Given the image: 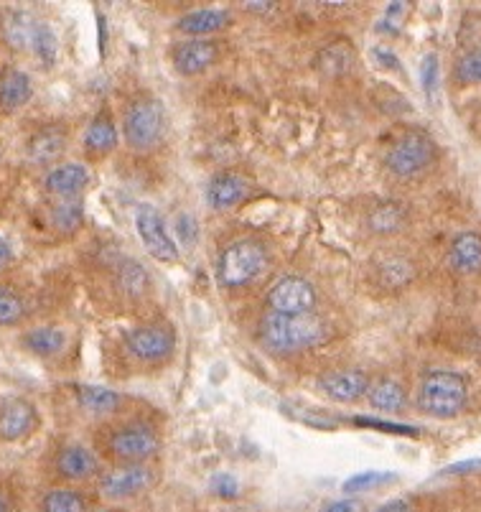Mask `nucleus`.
I'll use <instances>...</instances> for the list:
<instances>
[{
  "label": "nucleus",
  "instance_id": "nucleus-1",
  "mask_svg": "<svg viewBox=\"0 0 481 512\" xmlns=\"http://www.w3.org/2000/svg\"><path fill=\"white\" fill-rule=\"evenodd\" d=\"M258 334L265 347L280 352V355H288V352H301V349L326 342L329 327L324 319L314 314H265L260 319Z\"/></svg>",
  "mask_w": 481,
  "mask_h": 512
},
{
  "label": "nucleus",
  "instance_id": "nucleus-2",
  "mask_svg": "<svg viewBox=\"0 0 481 512\" xmlns=\"http://www.w3.org/2000/svg\"><path fill=\"white\" fill-rule=\"evenodd\" d=\"M270 255L258 240H235L219 253L217 281L224 288H242L268 271Z\"/></svg>",
  "mask_w": 481,
  "mask_h": 512
},
{
  "label": "nucleus",
  "instance_id": "nucleus-3",
  "mask_svg": "<svg viewBox=\"0 0 481 512\" xmlns=\"http://www.w3.org/2000/svg\"><path fill=\"white\" fill-rule=\"evenodd\" d=\"M166 133V107L153 95L135 97L123 115V138L133 151H151Z\"/></svg>",
  "mask_w": 481,
  "mask_h": 512
},
{
  "label": "nucleus",
  "instance_id": "nucleus-4",
  "mask_svg": "<svg viewBox=\"0 0 481 512\" xmlns=\"http://www.w3.org/2000/svg\"><path fill=\"white\" fill-rule=\"evenodd\" d=\"M466 398H469V385L459 372L433 370L420 383V408L436 418L456 416L466 406Z\"/></svg>",
  "mask_w": 481,
  "mask_h": 512
},
{
  "label": "nucleus",
  "instance_id": "nucleus-5",
  "mask_svg": "<svg viewBox=\"0 0 481 512\" xmlns=\"http://www.w3.org/2000/svg\"><path fill=\"white\" fill-rule=\"evenodd\" d=\"M436 156H438V148L428 133L408 130V133L398 136L390 146H387L385 166L390 174L400 176V179H413V176L431 169Z\"/></svg>",
  "mask_w": 481,
  "mask_h": 512
},
{
  "label": "nucleus",
  "instance_id": "nucleus-6",
  "mask_svg": "<svg viewBox=\"0 0 481 512\" xmlns=\"http://www.w3.org/2000/svg\"><path fill=\"white\" fill-rule=\"evenodd\" d=\"M125 347L138 362H163L174 355L176 332L166 321L140 324L125 334Z\"/></svg>",
  "mask_w": 481,
  "mask_h": 512
},
{
  "label": "nucleus",
  "instance_id": "nucleus-7",
  "mask_svg": "<svg viewBox=\"0 0 481 512\" xmlns=\"http://www.w3.org/2000/svg\"><path fill=\"white\" fill-rule=\"evenodd\" d=\"M135 230H138V237L143 242V248L148 250V255H153L161 263L179 260V248H176L174 237L168 232L163 214L153 204H140L135 209Z\"/></svg>",
  "mask_w": 481,
  "mask_h": 512
},
{
  "label": "nucleus",
  "instance_id": "nucleus-8",
  "mask_svg": "<svg viewBox=\"0 0 481 512\" xmlns=\"http://www.w3.org/2000/svg\"><path fill=\"white\" fill-rule=\"evenodd\" d=\"M270 314H311L316 306V288L301 276L280 278L265 296Z\"/></svg>",
  "mask_w": 481,
  "mask_h": 512
},
{
  "label": "nucleus",
  "instance_id": "nucleus-9",
  "mask_svg": "<svg viewBox=\"0 0 481 512\" xmlns=\"http://www.w3.org/2000/svg\"><path fill=\"white\" fill-rule=\"evenodd\" d=\"M153 479H156V474L148 464H120V467H112L110 472L102 474L100 492L107 500H130V497L146 492Z\"/></svg>",
  "mask_w": 481,
  "mask_h": 512
},
{
  "label": "nucleus",
  "instance_id": "nucleus-10",
  "mask_svg": "<svg viewBox=\"0 0 481 512\" xmlns=\"http://www.w3.org/2000/svg\"><path fill=\"white\" fill-rule=\"evenodd\" d=\"M110 451L115 459L120 462H133L143 464L146 459H151L158 451L161 441H158L156 431L148 426H125L118 428L115 434L110 436Z\"/></svg>",
  "mask_w": 481,
  "mask_h": 512
},
{
  "label": "nucleus",
  "instance_id": "nucleus-11",
  "mask_svg": "<svg viewBox=\"0 0 481 512\" xmlns=\"http://www.w3.org/2000/svg\"><path fill=\"white\" fill-rule=\"evenodd\" d=\"M39 411L34 403L23 398H13L0 406V441L16 444V441L28 439L39 428Z\"/></svg>",
  "mask_w": 481,
  "mask_h": 512
},
{
  "label": "nucleus",
  "instance_id": "nucleus-12",
  "mask_svg": "<svg viewBox=\"0 0 481 512\" xmlns=\"http://www.w3.org/2000/svg\"><path fill=\"white\" fill-rule=\"evenodd\" d=\"M250 194V181L242 174H237V171L214 174L207 184V202L214 212H230V209L240 207Z\"/></svg>",
  "mask_w": 481,
  "mask_h": 512
},
{
  "label": "nucleus",
  "instance_id": "nucleus-13",
  "mask_svg": "<svg viewBox=\"0 0 481 512\" xmlns=\"http://www.w3.org/2000/svg\"><path fill=\"white\" fill-rule=\"evenodd\" d=\"M174 59V69L181 77H196V74L207 72L212 64L219 59V44L212 39H191L184 41L171 54Z\"/></svg>",
  "mask_w": 481,
  "mask_h": 512
},
{
  "label": "nucleus",
  "instance_id": "nucleus-14",
  "mask_svg": "<svg viewBox=\"0 0 481 512\" xmlns=\"http://www.w3.org/2000/svg\"><path fill=\"white\" fill-rule=\"evenodd\" d=\"M372 281L385 291H403L415 281V265L413 260L400 253L377 255L372 260Z\"/></svg>",
  "mask_w": 481,
  "mask_h": 512
},
{
  "label": "nucleus",
  "instance_id": "nucleus-15",
  "mask_svg": "<svg viewBox=\"0 0 481 512\" xmlns=\"http://www.w3.org/2000/svg\"><path fill=\"white\" fill-rule=\"evenodd\" d=\"M319 383L321 390L339 403H354L370 390V377L362 370H331L321 375Z\"/></svg>",
  "mask_w": 481,
  "mask_h": 512
},
{
  "label": "nucleus",
  "instance_id": "nucleus-16",
  "mask_svg": "<svg viewBox=\"0 0 481 512\" xmlns=\"http://www.w3.org/2000/svg\"><path fill=\"white\" fill-rule=\"evenodd\" d=\"M90 184V171L82 164H59L44 176L46 194L56 199H74L84 192V186Z\"/></svg>",
  "mask_w": 481,
  "mask_h": 512
},
{
  "label": "nucleus",
  "instance_id": "nucleus-17",
  "mask_svg": "<svg viewBox=\"0 0 481 512\" xmlns=\"http://www.w3.org/2000/svg\"><path fill=\"white\" fill-rule=\"evenodd\" d=\"M118 143L120 136L110 110H100V113L90 120L87 130H84V151H87L90 158H105L118 148Z\"/></svg>",
  "mask_w": 481,
  "mask_h": 512
},
{
  "label": "nucleus",
  "instance_id": "nucleus-18",
  "mask_svg": "<svg viewBox=\"0 0 481 512\" xmlns=\"http://www.w3.org/2000/svg\"><path fill=\"white\" fill-rule=\"evenodd\" d=\"M64 151H67V128L64 125H46V128H41L39 133L31 136L26 148L28 158L41 166L56 161Z\"/></svg>",
  "mask_w": 481,
  "mask_h": 512
},
{
  "label": "nucleus",
  "instance_id": "nucleus-19",
  "mask_svg": "<svg viewBox=\"0 0 481 512\" xmlns=\"http://www.w3.org/2000/svg\"><path fill=\"white\" fill-rule=\"evenodd\" d=\"M97 469H100L97 456L82 444L64 446V449L59 451V456H56V472L62 474L64 479H74V482H79V479H90Z\"/></svg>",
  "mask_w": 481,
  "mask_h": 512
},
{
  "label": "nucleus",
  "instance_id": "nucleus-20",
  "mask_svg": "<svg viewBox=\"0 0 481 512\" xmlns=\"http://www.w3.org/2000/svg\"><path fill=\"white\" fill-rule=\"evenodd\" d=\"M448 265L456 273H469L481 271V235L479 232H461L451 240L448 248Z\"/></svg>",
  "mask_w": 481,
  "mask_h": 512
},
{
  "label": "nucleus",
  "instance_id": "nucleus-21",
  "mask_svg": "<svg viewBox=\"0 0 481 512\" xmlns=\"http://www.w3.org/2000/svg\"><path fill=\"white\" fill-rule=\"evenodd\" d=\"M34 95V85H31V77L21 69H6L0 74V110L13 113V110H21L28 100Z\"/></svg>",
  "mask_w": 481,
  "mask_h": 512
},
{
  "label": "nucleus",
  "instance_id": "nucleus-22",
  "mask_svg": "<svg viewBox=\"0 0 481 512\" xmlns=\"http://www.w3.org/2000/svg\"><path fill=\"white\" fill-rule=\"evenodd\" d=\"M230 23V13L219 11V8H199L176 21V31L186 36H209L222 31Z\"/></svg>",
  "mask_w": 481,
  "mask_h": 512
},
{
  "label": "nucleus",
  "instance_id": "nucleus-23",
  "mask_svg": "<svg viewBox=\"0 0 481 512\" xmlns=\"http://www.w3.org/2000/svg\"><path fill=\"white\" fill-rule=\"evenodd\" d=\"M74 398L84 411L95 413V416H110L123 406V395L115 393L110 388H100V385H72Z\"/></svg>",
  "mask_w": 481,
  "mask_h": 512
},
{
  "label": "nucleus",
  "instance_id": "nucleus-24",
  "mask_svg": "<svg viewBox=\"0 0 481 512\" xmlns=\"http://www.w3.org/2000/svg\"><path fill=\"white\" fill-rule=\"evenodd\" d=\"M367 400L375 411L387 413H400L408 403V395H405L403 385L395 383V380H377V383H370V390H367Z\"/></svg>",
  "mask_w": 481,
  "mask_h": 512
},
{
  "label": "nucleus",
  "instance_id": "nucleus-25",
  "mask_svg": "<svg viewBox=\"0 0 481 512\" xmlns=\"http://www.w3.org/2000/svg\"><path fill=\"white\" fill-rule=\"evenodd\" d=\"M23 347L36 357H54L59 355L67 344V337H64L62 329L56 327H34L23 334Z\"/></svg>",
  "mask_w": 481,
  "mask_h": 512
},
{
  "label": "nucleus",
  "instance_id": "nucleus-26",
  "mask_svg": "<svg viewBox=\"0 0 481 512\" xmlns=\"http://www.w3.org/2000/svg\"><path fill=\"white\" fill-rule=\"evenodd\" d=\"M49 222L56 232L62 235H72L82 227L84 222V207L79 197L74 199H54L49 204Z\"/></svg>",
  "mask_w": 481,
  "mask_h": 512
},
{
  "label": "nucleus",
  "instance_id": "nucleus-27",
  "mask_svg": "<svg viewBox=\"0 0 481 512\" xmlns=\"http://www.w3.org/2000/svg\"><path fill=\"white\" fill-rule=\"evenodd\" d=\"M34 18H28V13L16 11L11 16L3 18V39L13 46V49H31V39H34L36 31Z\"/></svg>",
  "mask_w": 481,
  "mask_h": 512
},
{
  "label": "nucleus",
  "instance_id": "nucleus-28",
  "mask_svg": "<svg viewBox=\"0 0 481 512\" xmlns=\"http://www.w3.org/2000/svg\"><path fill=\"white\" fill-rule=\"evenodd\" d=\"M367 225L377 235H392L405 225V209L395 202H380L372 207Z\"/></svg>",
  "mask_w": 481,
  "mask_h": 512
},
{
  "label": "nucleus",
  "instance_id": "nucleus-29",
  "mask_svg": "<svg viewBox=\"0 0 481 512\" xmlns=\"http://www.w3.org/2000/svg\"><path fill=\"white\" fill-rule=\"evenodd\" d=\"M118 283H120V291H123L125 296H133V299L143 296V293L148 291V286H151V281H148V271L143 268V265L135 263V260H128V263L120 265Z\"/></svg>",
  "mask_w": 481,
  "mask_h": 512
},
{
  "label": "nucleus",
  "instance_id": "nucleus-30",
  "mask_svg": "<svg viewBox=\"0 0 481 512\" xmlns=\"http://www.w3.org/2000/svg\"><path fill=\"white\" fill-rule=\"evenodd\" d=\"M41 512H87V500L74 490H51L41 500Z\"/></svg>",
  "mask_w": 481,
  "mask_h": 512
},
{
  "label": "nucleus",
  "instance_id": "nucleus-31",
  "mask_svg": "<svg viewBox=\"0 0 481 512\" xmlns=\"http://www.w3.org/2000/svg\"><path fill=\"white\" fill-rule=\"evenodd\" d=\"M352 62H354L352 49H347V46H342V44L329 46V49L321 51L319 54V64H321V69H324V74H334V77L336 74L349 72Z\"/></svg>",
  "mask_w": 481,
  "mask_h": 512
},
{
  "label": "nucleus",
  "instance_id": "nucleus-32",
  "mask_svg": "<svg viewBox=\"0 0 481 512\" xmlns=\"http://www.w3.org/2000/svg\"><path fill=\"white\" fill-rule=\"evenodd\" d=\"M454 77L461 85H481V46L466 51L464 57L456 62Z\"/></svg>",
  "mask_w": 481,
  "mask_h": 512
},
{
  "label": "nucleus",
  "instance_id": "nucleus-33",
  "mask_svg": "<svg viewBox=\"0 0 481 512\" xmlns=\"http://www.w3.org/2000/svg\"><path fill=\"white\" fill-rule=\"evenodd\" d=\"M390 479H395V474L390 472H362V474H354L344 482V495H362V492H370L375 487H382L387 484Z\"/></svg>",
  "mask_w": 481,
  "mask_h": 512
},
{
  "label": "nucleus",
  "instance_id": "nucleus-34",
  "mask_svg": "<svg viewBox=\"0 0 481 512\" xmlns=\"http://www.w3.org/2000/svg\"><path fill=\"white\" fill-rule=\"evenodd\" d=\"M26 314V306H23V299L11 288H0V324L3 327H13Z\"/></svg>",
  "mask_w": 481,
  "mask_h": 512
},
{
  "label": "nucleus",
  "instance_id": "nucleus-35",
  "mask_svg": "<svg viewBox=\"0 0 481 512\" xmlns=\"http://www.w3.org/2000/svg\"><path fill=\"white\" fill-rule=\"evenodd\" d=\"M31 51H34V54L39 59H44L46 64L54 62V57H56V36H54V31H51L44 21L36 23L34 39H31Z\"/></svg>",
  "mask_w": 481,
  "mask_h": 512
},
{
  "label": "nucleus",
  "instance_id": "nucleus-36",
  "mask_svg": "<svg viewBox=\"0 0 481 512\" xmlns=\"http://www.w3.org/2000/svg\"><path fill=\"white\" fill-rule=\"evenodd\" d=\"M436 87H438V59L436 54H428L423 59V90H426L428 97L436 95Z\"/></svg>",
  "mask_w": 481,
  "mask_h": 512
},
{
  "label": "nucleus",
  "instance_id": "nucleus-37",
  "mask_svg": "<svg viewBox=\"0 0 481 512\" xmlns=\"http://www.w3.org/2000/svg\"><path fill=\"white\" fill-rule=\"evenodd\" d=\"M176 232H179L181 240H186L191 245L196 240V222L191 220L189 214H181L179 222H176Z\"/></svg>",
  "mask_w": 481,
  "mask_h": 512
},
{
  "label": "nucleus",
  "instance_id": "nucleus-38",
  "mask_svg": "<svg viewBox=\"0 0 481 512\" xmlns=\"http://www.w3.org/2000/svg\"><path fill=\"white\" fill-rule=\"evenodd\" d=\"M321 512H362V505L357 500H334L326 502Z\"/></svg>",
  "mask_w": 481,
  "mask_h": 512
},
{
  "label": "nucleus",
  "instance_id": "nucleus-39",
  "mask_svg": "<svg viewBox=\"0 0 481 512\" xmlns=\"http://www.w3.org/2000/svg\"><path fill=\"white\" fill-rule=\"evenodd\" d=\"M377 512H415V507L408 500H390L387 505L377 507Z\"/></svg>",
  "mask_w": 481,
  "mask_h": 512
},
{
  "label": "nucleus",
  "instance_id": "nucleus-40",
  "mask_svg": "<svg viewBox=\"0 0 481 512\" xmlns=\"http://www.w3.org/2000/svg\"><path fill=\"white\" fill-rule=\"evenodd\" d=\"M8 260H11V248H8V242L0 237V271L6 268Z\"/></svg>",
  "mask_w": 481,
  "mask_h": 512
},
{
  "label": "nucleus",
  "instance_id": "nucleus-41",
  "mask_svg": "<svg viewBox=\"0 0 481 512\" xmlns=\"http://www.w3.org/2000/svg\"><path fill=\"white\" fill-rule=\"evenodd\" d=\"M247 11H260V13H268V11H273L275 8V3H247Z\"/></svg>",
  "mask_w": 481,
  "mask_h": 512
},
{
  "label": "nucleus",
  "instance_id": "nucleus-42",
  "mask_svg": "<svg viewBox=\"0 0 481 512\" xmlns=\"http://www.w3.org/2000/svg\"><path fill=\"white\" fill-rule=\"evenodd\" d=\"M0 512H11V505H8V500L3 495H0Z\"/></svg>",
  "mask_w": 481,
  "mask_h": 512
},
{
  "label": "nucleus",
  "instance_id": "nucleus-43",
  "mask_svg": "<svg viewBox=\"0 0 481 512\" xmlns=\"http://www.w3.org/2000/svg\"><path fill=\"white\" fill-rule=\"evenodd\" d=\"M97 512H115V510H97Z\"/></svg>",
  "mask_w": 481,
  "mask_h": 512
}]
</instances>
